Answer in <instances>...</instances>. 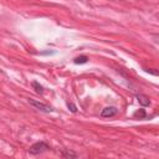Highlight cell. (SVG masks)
Wrapping results in <instances>:
<instances>
[{"instance_id": "277c9868", "label": "cell", "mask_w": 159, "mask_h": 159, "mask_svg": "<svg viewBox=\"0 0 159 159\" xmlns=\"http://www.w3.org/2000/svg\"><path fill=\"white\" fill-rule=\"evenodd\" d=\"M135 98H137V101L139 102V104H142L143 107H147V106L150 104V99H149L147 96H144V94H137Z\"/></svg>"}, {"instance_id": "52a82bcc", "label": "cell", "mask_w": 159, "mask_h": 159, "mask_svg": "<svg viewBox=\"0 0 159 159\" xmlns=\"http://www.w3.org/2000/svg\"><path fill=\"white\" fill-rule=\"evenodd\" d=\"M135 118H139V119H142V118H145V112H144V109H139V111H137V112H134V114H133Z\"/></svg>"}, {"instance_id": "5b68a950", "label": "cell", "mask_w": 159, "mask_h": 159, "mask_svg": "<svg viewBox=\"0 0 159 159\" xmlns=\"http://www.w3.org/2000/svg\"><path fill=\"white\" fill-rule=\"evenodd\" d=\"M87 61H88V57H87V56H78V57H76V58L73 60V62L77 63V65H78V63H86Z\"/></svg>"}, {"instance_id": "6da1fadb", "label": "cell", "mask_w": 159, "mask_h": 159, "mask_svg": "<svg viewBox=\"0 0 159 159\" xmlns=\"http://www.w3.org/2000/svg\"><path fill=\"white\" fill-rule=\"evenodd\" d=\"M48 149H50V147H48L45 142H37V143L32 144V145L29 148V153L36 155V154H40V153L46 152V150H48Z\"/></svg>"}, {"instance_id": "7a4b0ae2", "label": "cell", "mask_w": 159, "mask_h": 159, "mask_svg": "<svg viewBox=\"0 0 159 159\" xmlns=\"http://www.w3.org/2000/svg\"><path fill=\"white\" fill-rule=\"evenodd\" d=\"M29 103L32 106V107H35L36 109H39V111H41V112H52L53 109H52V107H50V106H47V104H45V103H42V102H40V101H36V99H29Z\"/></svg>"}, {"instance_id": "ba28073f", "label": "cell", "mask_w": 159, "mask_h": 159, "mask_svg": "<svg viewBox=\"0 0 159 159\" xmlns=\"http://www.w3.org/2000/svg\"><path fill=\"white\" fill-rule=\"evenodd\" d=\"M62 157H65V158H77V154L76 153H73V152H63L62 153Z\"/></svg>"}, {"instance_id": "9c48e42d", "label": "cell", "mask_w": 159, "mask_h": 159, "mask_svg": "<svg viewBox=\"0 0 159 159\" xmlns=\"http://www.w3.org/2000/svg\"><path fill=\"white\" fill-rule=\"evenodd\" d=\"M67 106H68V108H70V111H71V112H73V113H75V112L77 111V108H76V106H75L73 103H67Z\"/></svg>"}, {"instance_id": "8992f818", "label": "cell", "mask_w": 159, "mask_h": 159, "mask_svg": "<svg viewBox=\"0 0 159 159\" xmlns=\"http://www.w3.org/2000/svg\"><path fill=\"white\" fill-rule=\"evenodd\" d=\"M32 87L35 88V91H36L37 93H42V92H43V87H42L39 82H36V81L32 82Z\"/></svg>"}, {"instance_id": "3957f363", "label": "cell", "mask_w": 159, "mask_h": 159, "mask_svg": "<svg viewBox=\"0 0 159 159\" xmlns=\"http://www.w3.org/2000/svg\"><path fill=\"white\" fill-rule=\"evenodd\" d=\"M118 113V109L116 107H106L104 109H102L101 116L103 118H109V117H114Z\"/></svg>"}]
</instances>
